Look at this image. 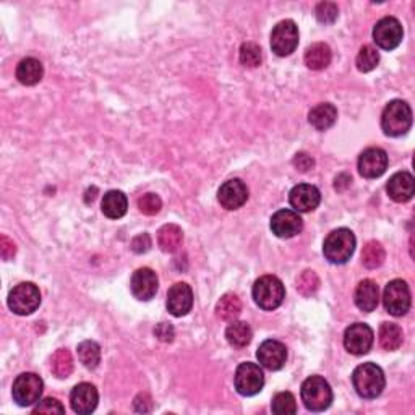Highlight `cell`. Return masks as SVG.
Segmentation results:
<instances>
[{
    "mask_svg": "<svg viewBox=\"0 0 415 415\" xmlns=\"http://www.w3.org/2000/svg\"><path fill=\"white\" fill-rule=\"evenodd\" d=\"M352 385L357 394L363 399H375L385 390L386 380L383 370L377 363H362L352 373Z\"/></svg>",
    "mask_w": 415,
    "mask_h": 415,
    "instance_id": "1",
    "label": "cell"
},
{
    "mask_svg": "<svg viewBox=\"0 0 415 415\" xmlns=\"http://www.w3.org/2000/svg\"><path fill=\"white\" fill-rule=\"evenodd\" d=\"M356 235L351 229H336L324 239L323 254L324 258L333 265H344L351 260L356 251Z\"/></svg>",
    "mask_w": 415,
    "mask_h": 415,
    "instance_id": "2",
    "label": "cell"
},
{
    "mask_svg": "<svg viewBox=\"0 0 415 415\" xmlns=\"http://www.w3.org/2000/svg\"><path fill=\"white\" fill-rule=\"evenodd\" d=\"M412 127V110L406 101L394 99L381 114V128L388 137H402Z\"/></svg>",
    "mask_w": 415,
    "mask_h": 415,
    "instance_id": "3",
    "label": "cell"
},
{
    "mask_svg": "<svg viewBox=\"0 0 415 415\" xmlns=\"http://www.w3.org/2000/svg\"><path fill=\"white\" fill-rule=\"evenodd\" d=\"M302 402L312 412H323L333 402V390L323 377H310L302 385Z\"/></svg>",
    "mask_w": 415,
    "mask_h": 415,
    "instance_id": "4",
    "label": "cell"
},
{
    "mask_svg": "<svg viewBox=\"0 0 415 415\" xmlns=\"http://www.w3.org/2000/svg\"><path fill=\"white\" fill-rule=\"evenodd\" d=\"M255 304L263 310H276L285 299V288L276 276H261L254 284Z\"/></svg>",
    "mask_w": 415,
    "mask_h": 415,
    "instance_id": "5",
    "label": "cell"
},
{
    "mask_svg": "<svg viewBox=\"0 0 415 415\" xmlns=\"http://www.w3.org/2000/svg\"><path fill=\"white\" fill-rule=\"evenodd\" d=\"M41 305V292L33 283H21L10 290L8 308L16 315L26 317L36 312Z\"/></svg>",
    "mask_w": 415,
    "mask_h": 415,
    "instance_id": "6",
    "label": "cell"
},
{
    "mask_svg": "<svg viewBox=\"0 0 415 415\" xmlns=\"http://www.w3.org/2000/svg\"><path fill=\"white\" fill-rule=\"evenodd\" d=\"M234 385L239 394L255 396L265 386V375H263L260 365L251 362H244L235 370Z\"/></svg>",
    "mask_w": 415,
    "mask_h": 415,
    "instance_id": "7",
    "label": "cell"
},
{
    "mask_svg": "<svg viewBox=\"0 0 415 415\" xmlns=\"http://www.w3.org/2000/svg\"><path fill=\"white\" fill-rule=\"evenodd\" d=\"M42 390L44 383L36 373H21L13 381V401L21 407L33 406L41 399Z\"/></svg>",
    "mask_w": 415,
    "mask_h": 415,
    "instance_id": "8",
    "label": "cell"
},
{
    "mask_svg": "<svg viewBox=\"0 0 415 415\" xmlns=\"http://www.w3.org/2000/svg\"><path fill=\"white\" fill-rule=\"evenodd\" d=\"M299 46V28L292 20H283L273 28L271 49L279 57H288Z\"/></svg>",
    "mask_w": 415,
    "mask_h": 415,
    "instance_id": "9",
    "label": "cell"
},
{
    "mask_svg": "<svg viewBox=\"0 0 415 415\" xmlns=\"http://www.w3.org/2000/svg\"><path fill=\"white\" fill-rule=\"evenodd\" d=\"M383 304L386 312L392 317L406 315L411 308V290L402 279H394L385 288Z\"/></svg>",
    "mask_w": 415,
    "mask_h": 415,
    "instance_id": "10",
    "label": "cell"
},
{
    "mask_svg": "<svg viewBox=\"0 0 415 415\" xmlns=\"http://www.w3.org/2000/svg\"><path fill=\"white\" fill-rule=\"evenodd\" d=\"M402 25L394 16L381 18L373 28V39L377 46L385 50L396 49L402 42Z\"/></svg>",
    "mask_w": 415,
    "mask_h": 415,
    "instance_id": "11",
    "label": "cell"
},
{
    "mask_svg": "<svg viewBox=\"0 0 415 415\" xmlns=\"http://www.w3.org/2000/svg\"><path fill=\"white\" fill-rule=\"evenodd\" d=\"M373 331L365 323H354L346 329L344 347L354 356H365L373 346Z\"/></svg>",
    "mask_w": 415,
    "mask_h": 415,
    "instance_id": "12",
    "label": "cell"
},
{
    "mask_svg": "<svg viewBox=\"0 0 415 415\" xmlns=\"http://www.w3.org/2000/svg\"><path fill=\"white\" fill-rule=\"evenodd\" d=\"M358 172L365 178H378L388 169V154L381 148H368L358 156Z\"/></svg>",
    "mask_w": 415,
    "mask_h": 415,
    "instance_id": "13",
    "label": "cell"
},
{
    "mask_svg": "<svg viewBox=\"0 0 415 415\" xmlns=\"http://www.w3.org/2000/svg\"><path fill=\"white\" fill-rule=\"evenodd\" d=\"M304 229V221L299 212L292 210H279L271 217V231L279 239H292Z\"/></svg>",
    "mask_w": 415,
    "mask_h": 415,
    "instance_id": "14",
    "label": "cell"
},
{
    "mask_svg": "<svg viewBox=\"0 0 415 415\" xmlns=\"http://www.w3.org/2000/svg\"><path fill=\"white\" fill-rule=\"evenodd\" d=\"M159 281L158 274H156L151 268H140L133 273L130 289L132 294L137 297L138 300H151L158 292Z\"/></svg>",
    "mask_w": 415,
    "mask_h": 415,
    "instance_id": "15",
    "label": "cell"
},
{
    "mask_svg": "<svg viewBox=\"0 0 415 415\" xmlns=\"http://www.w3.org/2000/svg\"><path fill=\"white\" fill-rule=\"evenodd\" d=\"M256 357L263 367L276 372V370H281L285 360H288V349H285L283 342L268 339L258 347Z\"/></svg>",
    "mask_w": 415,
    "mask_h": 415,
    "instance_id": "16",
    "label": "cell"
},
{
    "mask_svg": "<svg viewBox=\"0 0 415 415\" xmlns=\"http://www.w3.org/2000/svg\"><path fill=\"white\" fill-rule=\"evenodd\" d=\"M217 200H220L221 206L229 211L239 210L249 200V188L242 181L232 178V181H227L221 185L220 192H217Z\"/></svg>",
    "mask_w": 415,
    "mask_h": 415,
    "instance_id": "17",
    "label": "cell"
},
{
    "mask_svg": "<svg viewBox=\"0 0 415 415\" xmlns=\"http://www.w3.org/2000/svg\"><path fill=\"white\" fill-rule=\"evenodd\" d=\"M290 206L294 208L297 212H310L317 210L319 201H322V193L317 187L308 183H300L290 190L289 193Z\"/></svg>",
    "mask_w": 415,
    "mask_h": 415,
    "instance_id": "18",
    "label": "cell"
},
{
    "mask_svg": "<svg viewBox=\"0 0 415 415\" xmlns=\"http://www.w3.org/2000/svg\"><path fill=\"white\" fill-rule=\"evenodd\" d=\"M167 310L174 317H185L193 307L192 288L185 283H177L167 292Z\"/></svg>",
    "mask_w": 415,
    "mask_h": 415,
    "instance_id": "19",
    "label": "cell"
},
{
    "mask_svg": "<svg viewBox=\"0 0 415 415\" xmlns=\"http://www.w3.org/2000/svg\"><path fill=\"white\" fill-rule=\"evenodd\" d=\"M99 394L98 390L91 383H80L76 385L70 392V404L74 412L86 415L91 414L98 407Z\"/></svg>",
    "mask_w": 415,
    "mask_h": 415,
    "instance_id": "20",
    "label": "cell"
},
{
    "mask_svg": "<svg viewBox=\"0 0 415 415\" xmlns=\"http://www.w3.org/2000/svg\"><path fill=\"white\" fill-rule=\"evenodd\" d=\"M386 192H388L390 198L396 203H406L415 193V181L412 174L409 172H397L390 178L388 185H386Z\"/></svg>",
    "mask_w": 415,
    "mask_h": 415,
    "instance_id": "21",
    "label": "cell"
},
{
    "mask_svg": "<svg viewBox=\"0 0 415 415\" xmlns=\"http://www.w3.org/2000/svg\"><path fill=\"white\" fill-rule=\"evenodd\" d=\"M356 305L360 308L362 312H373L378 307L380 302V290L378 285L372 279H363V281L357 285L356 295H354Z\"/></svg>",
    "mask_w": 415,
    "mask_h": 415,
    "instance_id": "22",
    "label": "cell"
},
{
    "mask_svg": "<svg viewBox=\"0 0 415 415\" xmlns=\"http://www.w3.org/2000/svg\"><path fill=\"white\" fill-rule=\"evenodd\" d=\"M44 67L41 62L35 57L23 59L16 67V78L21 85L25 86H35L42 80Z\"/></svg>",
    "mask_w": 415,
    "mask_h": 415,
    "instance_id": "23",
    "label": "cell"
},
{
    "mask_svg": "<svg viewBox=\"0 0 415 415\" xmlns=\"http://www.w3.org/2000/svg\"><path fill=\"white\" fill-rule=\"evenodd\" d=\"M127 208V196L120 190H110V192L104 195L103 203H101V210H103L104 216H108L109 220H120L122 216H125Z\"/></svg>",
    "mask_w": 415,
    "mask_h": 415,
    "instance_id": "24",
    "label": "cell"
},
{
    "mask_svg": "<svg viewBox=\"0 0 415 415\" xmlns=\"http://www.w3.org/2000/svg\"><path fill=\"white\" fill-rule=\"evenodd\" d=\"M336 120H338V109L329 103L318 104L317 108H313L310 110V114H308V122L319 132L328 130V128L334 125Z\"/></svg>",
    "mask_w": 415,
    "mask_h": 415,
    "instance_id": "25",
    "label": "cell"
},
{
    "mask_svg": "<svg viewBox=\"0 0 415 415\" xmlns=\"http://www.w3.org/2000/svg\"><path fill=\"white\" fill-rule=\"evenodd\" d=\"M305 65L310 70H324L331 64L333 54L328 44L315 42L308 46L305 50Z\"/></svg>",
    "mask_w": 415,
    "mask_h": 415,
    "instance_id": "26",
    "label": "cell"
},
{
    "mask_svg": "<svg viewBox=\"0 0 415 415\" xmlns=\"http://www.w3.org/2000/svg\"><path fill=\"white\" fill-rule=\"evenodd\" d=\"M183 232L182 229L176 226V224H166L162 226L158 232V244L162 251L166 254H174L178 250V246L182 245Z\"/></svg>",
    "mask_w": 415,
    "mask_h": 415,
    "instance_id": "27",
    "label": "cell"
},
{
    "mask_svg": "<svg viewBox=\"0 0 415 415\" xmlns=\"http://www.w3.org/2000/svg\"><path fill=\"white\" fill-rule=\"evenodd\" d=\"M242 312V302L235 294H224L216 304V315L222 322H234Z\"/></svg>",
    "mask_w": 415,
    "mask_h": 415,
    "instance_id": "28",
    "label": "cell"
},
{
    "mask_svg": "<svg viewBox=\"0 0 415 415\" xmlns=\"http://www.w3.org/2000/svg\"><path fill=\"white\" fill-rule=\"evenodd\" d=\"M380 346L383 347L385 351H397L402 346L404 341V334L402 329L397 326L396 323H383L380 326Z\"/></svg>",
    "mask_w": 415,
    "mask_h": 415,
    "instance_id": "29",
    "label": "cell"
},
{
    "mask_svg": "<svg viewBox=\"0 0 415 415\" xmlns=\"http://www.w3.org/2000/svg\"><path fill=\"white\" fill-rule=\"evenodd\" d=\"M251 328L249 326V323L245 322H231L227 329H226V339L231 346L234 347H245L250 344L251 341Z\"/></svg>",
    "mask_w": 415,
    "mask_h": 415,
    "instance_id": "30",
    "label": "cell"
},
{
    "mask_svg": "<svg viewBox=\"0 0 415 415\" xmlns=\"http://www.w3.org/2000/svg\"><path fill=\"white\" fill-rule=\"evenodd\" d=\"M78 358L88 370H94L101 362V347L94 341H83L78 344Z\"/></svg>",
    "mask_w": 415,
    "mask_h": 415,
    "instance_id": "31",
    "label": "cell"
},
{
    "mask_svg": "<svg viewBox=\"0 0 415 415\" xmlns=\"http://www.w3.org/2000/svg\"><path fill=\"white\" fill-rule=\"evenodd\" d=\"M50 368L57 378H69L74 372V358H72L70 352L67 349H59L55 352L52 360H50Z\"/></svg>",
    "mask_w": 415,
    "mask_h": 415,
    "instance_id": "32",
    "label": "cell"
},
{
    "mask_svg": "<svg viewBox=\"0 0 415 415\" xmlns=\"http://www.w3.org/2000/svg\"><path fill=\"white\" fill-rule=\"evenodd\" d=\"M385 249L383 245L377 240H370V242L363 246L362 250V263L363 266L368 268V269H377L381 265H383L385 261Z\"/></svg>",
    "mask_w": 415,
    "mask_h": 415,
    "instance_id": "33",
    "label": "cell"
},
{
    "mask_svg": "<svg viewBox=\"0 0 415 415\" xmlns=\"http://www.w3.org/2000/svg\"><path fill=\"white\" fill-rule=\"evenodd\" d=\"M271 409L273 412L278 415H294L297 412V402L292 392H278V394L273 397Z\"/></svg>",
    "mask_w": 415,
    "mask_h": 415,
    "instance_id": "34",
    "label": "cell"
},
{
    "mask_svg": "<svg viewBox=\"0 0 415 415\" xmlns=\"http://www.w3.org/2000/svg\"><path fill=\"white\" fill-rule=\"evenodd\" d=\"M378 62H380V54L377 52V49L375 47L363 46L360 50H358L356 64H357V69L363 72V74L377 69Z\"/></svg>",
    "mask_w": 415,
    "mask_h": 415,
    "instance_id": "35",
    "label": "cell"
},
{
    "mask_svg": "<svg viewBox=\"0 0 415 415\" xmlns=\"http://www.w3.org/2000/svg\"><path fill=\"white\" fill-rule=\"evenodd\" d=\"M318 289H319V279L317 276V273L312 271V269H305V271L297 278V290H299L304 297L313 295Z\"/></svg>",
    "mask_w": 415,
    "mask_h": 415,
    "instance_id": "36",
    "label": "cell"
},
{
    "mask_svg": "<svg viewBox=\"0 0 415 415\" xmlns=\"http://www.w3.org/2000/svg\"><path fill=\"white\" fill-rule=\"evenodd\" d=\"M239 57L240 62H242V65L255 69V67L261 64V49L255 42H244L242 46H240Z\"/></svg>",
    "mask_w": 415,
    "mask_h": 415,
    "instance_id": "37",
    "label": "cell"
},
{
    "mask_svg": "<svg viewBox=\"0 0 415 415\" xmlns=\"http://www.w3.org/2000/svg\"><path fill=\"white\" fill-rule=\"evenodd\" d=\"M315 13H317V20L319 21V23L331 25V23H334L336 20H338L339 8H338V5L333 4V2H322V4H318Z\"/></svg>",
    "mask_w": 415,
    "mask_h": 415,
    "instance_id": "38",
    "label": "cell"
},
{
    "mask_svg": "<svg viewBox=\"0 0 415 415\" xmlns=\"http://www.w3.org/2000/svg\"><path fill=\"white\" fill-rule=\"evenodd\" d=\"M138 208H140V211L143 212V215L154 216L161 211L162 201L156 193H147L138 200Z\"/></svg>",
    "mask_w": 415,
    "mask_h": 415,
    "instance_id": "39",
    "label": "cell"
},
{
    "mask_svg": "<svg viewBox=\"0 0 415 415\" xmlns=\"http://www.w3.org/2000/svg\"><path fill=\"white\" fill-rule=\"evenodd\" d=\"M33 414H65V407L62 406L60 401L54 399V397H47L38 404L33 409Z\"/></svg>",
    "mask_w": 415,
    "mask_h": 415,
    "instance_id": "40",
    "label": "cell"
},
{
    "mask_svg": "<svg viewBox=\"0 0 415 415\" xmlns=\"http://www.w3.org/2000/svg\"><path fill=\"white\" fill-rule=\"evenodd\" d=\"M151 249V237L148 234H140L132 240V250L135 254H147Z\"/></svg>",
    "mask_w": 415,
    "mask_h": 415,
    "instance_id": "41",
    "label": "cell"
},
{
    "mask_svg": "<svg viewBox=\"0 0 415 415\" xmlns=\"http://www.w3.org/2000/svg\"><path fill=\"white\" fill-rule=\"evenodd\" d=\"M156 338L162 342H172L174 336H176V331H174L171 323H159L158 326L154 328Z\"/></svg>",
    "mask_w": 415,
    "mask_h": 415,
    "instance_id": "42",
    "label": "cell"
},
{
    "mask_svg": "<svg viewBox=\"0 0 415 415\" xmlns=\"http://www.w3.org/2000/svg\"><path fill=\"white\" fill-rule=\"evenodd\" d=\"M294 166L297 167V171L307 172V171H310L313 166H315V161H313L310 154L297 153L295 158H294Z\"/></svg>",
    "mask_w": 415,
    "mask_h": 415,
    "instance_id": "43",
    "label": "cell"
},
{
    "mask_svg": "<svg viewBox=\"0 0 415 415\" xmlns=\"http://www.w3.org/2000/svg\"><path fill=\"white\" fill-rule=\"evenodd\" d=\"M15 254H16L15 244L8 237L2 235V239H0V255H2L5 261H8V260H12Z\"/></svg>",
    "mask_w": 415,
    "mask_h": 415,
    "instance_id": "44",
    "label": "cell"
},
{
    "mask_svg": "<svg viewBox=\"0 0 415 415\" xmlns=\"http://www.w3.org/2000/svg\"><path fill=\"white\" fill-rule=\"evenodd\" d=\"M153 409V399L148 394H140L135 399V411L137 412H149Z\"/></svg>",
    "mask_w": 415,
    "mask_h": 415,
    "instance_id": "45",
    "label": "cell"
},
{
    "mask_svg": "<svg viewBox=\"0 0 415 415\" xmlns=\"http://www.w3.org/2000/svg\"><path fill=\"white\" fill-rule=\"evenodd\" d=\"M352 178L347 176V174H341V176L336 177V183H334V188L336 190H344L351 185Z\"/></svg>",
    "mask_w": 415,
    "mask_h": 415,
    "instance_id": "46",
    "label": "cell"
}]
</instances>
